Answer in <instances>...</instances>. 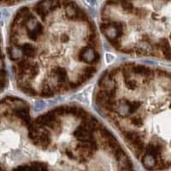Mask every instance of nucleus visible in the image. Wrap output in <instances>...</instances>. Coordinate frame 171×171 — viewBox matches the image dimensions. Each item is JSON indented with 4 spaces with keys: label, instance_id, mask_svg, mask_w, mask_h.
<instances>
[{
    "label": "nucleus",
    "instance_id": "f03ea898",
    "mask_svg": "<svg viewBox=\"0 0 171 171\" xmlns=\"http://www.w3.org/2000/svg\"><path fill=\"white\" fill-rule=\"evenodd\" d=\"M0 137L2 171H134L116 136L77 105L33 116L26 101L6 96Z\"/></svg>",
    "mask_w": 171,
    "mask_h": 171
},
{
    "label": "nucleus",
    "instance_id": "f257e3e1",
    "mask_svg": "<svg viewBox=\"0 0 171 171\" xmlns=\"http://www.w3.org/2000/svg\"><path fill=\"white\" fill-rule=\"evenodd\" d=\"M7 53L16 86L35 99L82 87L102 60L95 23L71 1H42L19 9L9 26Z\"/></svg>",
    "mask_w": 171,
    "mask_h": 171
},
{
    "label": "nucleus",
    "instance_id": "7ed1b4c3",
    "mask_svg": "<svg viewBox=\"0 0 171 171\" xmlns=\"http://www.w3.org/2000/svg\"><path fill=\"white\" fill-rule=\"evenodd\" d=\"M93 99L146 169L171 165V72L133 63L116 65L99 78Z\"/></svg>",
    "mask_w": 171,
    "mask_h": 171
},
{
    "label": "nucleus",
    "instance_id": "20e7f679",
    "mask_svg": "<svg viewBox=\"0 0 171 171\" xmlns=\"http://www.w3.org/2000/svg\"><path fill=\"white\" fill-rule=\"evenodd\" d=\"M99 27L109 44L120 53L171 61L170 2H105Z\"/></svg>",
    "mask_w": 171,
    "mask_h": 171
}]
</instances>
